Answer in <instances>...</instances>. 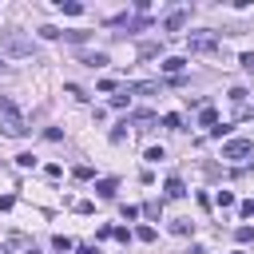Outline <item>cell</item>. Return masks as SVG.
<instances>
[{"label":"cell","instance_id":"cell-1","mask_svg":"<svg viewBox=\"0 0 254 254\" xmlns=\"http://www.w3.org/2000/svg\"><path fill=\"white\" fill-rule=\"evenodd\" d=\"M250 151H254V143H250V139H230V143H222V159H230V163L246 159Z\"/></svg>","mask_w":254,"mask_h":254},{"label":"cell","instance_id":"cell-2","mask_svg":"<svg viewBox=\"0 0 254 254\" xmlns=\"http://www.w3.org/2000/svg\"><path fill=\"white\" fill-rule=\"evenodd\" d=\"M0 52L4 56H28L32 40H24V36H0Z\"/></svg>","mask_w":254,"mask_h":254},{"label":"cell","instance_id":"cell-3","mask_svg":"<svg viewBox=\"0 0 254 254\" xmlns=\"http://www.w3.org/2000/svg\"><path fill=\"white\" fill-rule=\"evenodd\" d=\"M0 250H8V254H32V250H36V242H32L28 234H8V238L0 242Z\"/></svg>","mask_w":254,"mask_h":254},{"label":"cell","instance_id":"cell-4","mask_svg":"<svg viewBox=\"0 0 254 254\" xmlns=\"http://www.w3.org/2000/svg\"><path fill=\"white\" fill-rule=\"evenodd\" d=\"M190 52H214V36H187Z\"/></svg>","mask_w":254,"mask_h":254},{"label":"cell","instance_id":"cell-5","mask_svg":"<svg viewBox=\"0 0 254 254\" xmlns=\"http://www.w3.org/2000/svg\"><path fill=\"white\" fill-rule=\"evenodd\" d=\"M163 190H167V198H183V194H187V187H183V179H179V175H171Z\"/></svg>","mask_w":254,"mask_h":254},{"label":"cell","instance_id":"cell-6","mask_svg":"<svg viewBox=\"0 0 254 254\" xmlns=\"http://www.w3.org/2000/svg\"><path fill=\"white\" fill-rule=\"evenodd\" d=\"M198 127H210V131H214V127H218V111H214V107H202V111H198Z\"/></svg>","mask_w":254,"mask_h":254},{"label":"cell","instance_id":"cell-7","mask_svg":"<svg viewBox=\"0 0 254 254\" xmlns=\"http://www.w3.org/2000/svg\"><path fill=\"white\" fill-rule=\"evenodd\" d=\"M183 24H187V8H179V12H171V16H167V32H179Z\"/></svg>","mask_w":254,"mask_h":254},{"label":"cell","instance_id":"cell-8","mask_svg":"<svg viewBox=\"0 0 254 254\" xmlns=\"http://www.w3.org/2000/svg\"><path fill=\"white\" fill-rule=\"evenodd\" d=\"M115 187H119L115 179H99V183H95V194H99V198H111V194H115Z\"/></svg>","mask_w":254,"mask_h":254},{"label":"cell","instance_id":"cell-9","mask_svg":"<svg viewBox=\"0 0 254 254\" xmlns=\"http://www.w3.org/2000/svg\"><path fill=\"white\" fill-rule=\"evenodd\" d=\"M183 67H187V60H179V56H167V60H163V71H171V75L183 71Z\"/></svg>","mask_w":254,"mask_h":254},{"label":"cell","instance_id":"cell-10","mask_svg":"<svg viewBox=\"0 0 254 254\" xmlns=\"http://www.w3.org/2000/svg\"><path fill=\"white\" fill-rule=\"evenodd\" d=\"M60 8H64L67 16H79V12H83V4H79V0H60Z\"/></svg>","mask_w":254,"mask_h":254},{"label":"cell","instance_id":"cell-11","mask_svg":"<svg viewBox=\"0 0 254 254\" xmlns=\"http://www.w3.org/2000/svg\"><path fill=\"white\" fill-rule=\"evenodd\" d=\"M83 64H87V67H103V64H107V52H95V56H83Z\"/></svg>","mask_w":254,"mask_h":254},{"label":"cell","instance_id":"cell-12","mask_svg":"<svg viewBox=\"0 0 254 254\" xmlns=\"http://www.w3.org/2000/svg\"><path fill=\"white\" fill-rule=\"evenodd\" d=\"M131 103V87H123L119 95H111V107H127Z\"/></svg>","mask_w":254,"mask_h":254},{"label":"cell","instance_id":"cell-13","mask_svg":"<svg viewBox=\"0 0 254 254\" xmlns=\"http://www.w3.org/2000/svg\"><path fill=\"white\" fill-rule=\"evenodd\" d=\"M111 238H115V242H123V246H127V242H131V230H127V226H111Z\"/></svg>","mask_w":254,"mask_h":254},{"label":"cell","instance_id":"cell-14","mask_svg":"<svg viewBox=\"0 0 254 254\" xmlns=\"http://www.w3.org/2000/svg\"><path fill=\"white\" fill-rule=\"evenodd\" d=\"M230 103H238V111H242V103H246V87H230Z\"/></svg>","mask_w":254,"mask_h":254},{"label":"cell","instance_id":"cell-15","mask_svg":"<svg viewBox=\"0 0 254 254\" xmlns=\"http://www.w3.org/2000/svg\"><path fill=\"white\" fill-rule=\"evenodd\" d=\"M163 127H171V131H179V127H183V115H175V111H171V115H163Z\"/></svg>","mask_w":254,"mask_h":254},{"label":"cell","instance_id":"cell-16","mask_svg":"<svg viewBox=\"0 0 254 254\" xmlns=\"http://www.w3.org/2000/svg\"><path fill=\"white\" fill-rule=\"evenodd\" d=\"M123 139H127V119H123V123H119V127H115V131H111V143H115V147H119V143H123Z\"/></svg>","mask_w":254,"mask_h":254},{"label":"cell","instance_id":"cell-17","mask_svg":"<svg viewBox=\"0 0 254 254\" xmlns=\"http://www.w3.org/2000/svg\"><path fill=\"white\" fill-rule=\"evenodd\" d=\"M214 202L226 210V206H234V194H230V190H218V194H214Z\"/></svg>","mask_w":254,"mask_h":254},{"label":"cell","instance_id":"cell-18","mask_svg":"<svg viewBox=\"0 0 254 254\" xmlns=\"http://www.w3.org/2000/svg\"><path fill=\"white\" fill-rule=\"evenodd\" d=\"M171 230H175V234H190V222H187V218H171Z\"/></svg>","mask_w":254,"mask_h":254},{"label":"cell","instance_id":"cell-19","mask_svg":"<svg viewBox=\"0 0 254 254\" xmlns=\"http://www.w3.org/2000/svg\"><path fill=\"white\" fill-rule=\"evenodd\" d=\"M135 238H139V242H155V226H139Z\"/></svg>","mask_w":254,"mask_h":254},{"label":"cell","instance_id":"cell-20","mask_svg":"<svg viewBox=\"0 0 254 254\" xmlns=\"http://www.w3.org/2000/svg\"><path fill=\"white\" fill-rule=\"evenodd\" d=\"M52 246H56L60 254H67V250H71V238H64V234H56V238H52Z\"/></svg>","mask_w":254,"mask_h":254},{"label":"cell","instance_id":"cell-21","mask_svg":"<svg viewBox=\"0 0 254 254\" xmlns=\"http://www.w3.org/2000/svg\"><path fill=\"white\" fill-rule=\"evenodd\" d=\"M159 159H167V151L163 147H147V163H159Z\"/></svg>","mask_w":254,"mask_h":254},{"label":"cell","instance_id":"cell-22","mask_svg":"<svg viewBox=\"0 0 254 254\" xmlns=\"http://www.w3.org/2000/svg\"><path fill=\"white\" fill-rule=\"evenodd\" d=\"M234 238H238V242H250V238H254V226H238Z\"/></svg>","mask_w":254,"mask_h":254},{"label":"cell","instance_id":"cell-23","mask_svg":"<svg viewBox=\"0 0 254 254\" xmlns=\"http://www.w3.org/2000/svg\"><path fill=\"white\" fill-rule=\"evenodd\" d=\"M44 139H48V143H60V139H64V131H60V127H48V131H44Z\"/></svg>","mask_w":254,"mask_h":254},{"label":"cell","instance_id":"cell-24","mask_svg":"<svg viewBox=\"0 0 254 254\" xmlns=\"http://www.w3.org/2000/svg\"><path fill=\"white\" fill-rule=\"evenodd\" d=\"M32 163H36V155H28V151H24V155H16V167H32Z\"/></svg>","mask_w":254,"mask_h":254},{"label":"cell","instance_id":"cell-25","mask_svg":"<svg viewBox=\"0 0 254 254\" xmlns=\"http://www.w3.org/2000/svg\"><path fill=\"white\" fill-rule=\"evenodd\" d=\"M71 175H75V179H91V175H95V171H91V167H87V163H83V167H75V171H71Z\"/></svg>","mask_w":254,"mask_h":254},{"label":"cell","instance_id":"cell-26","mask_svg":"<svg viewBox=\"0 0 254 254\" xmlns=\"http://www.w3.org/2000/svg\"><path fill=\"white\" fill-rule=\"evenodd\" d=\"M159 210H163L159 202H147V206H143V214H147V218H159Z\"/></svg>","mask_w":254,"mask_h":254},{"label":"cell","instance_id":"cell-27","mask_svg":"<svg viewBox=\"0 0 254 254\" xmlns=\"http://www.w3.org/2000/svg\"><path fill=\"white\" fill-rule=\"evenodd\" d=\"M238 210H242V218H254V198H246V202H242Z\"/></svg>","mask_w":254,"mask_h":254},{"label":"cell","instance_id":"cell-28","mask_svg":"<svg viewBox=\"0 0 254 254\" xmlns=\"http://www.w3.org/2000/svg\"><path fill=\"white\" fill-rule=\"evenodd\" d=\"M12 202H16V198H12V194H4V198H0V210H12Z\"/></svg>","mask_w":254,"mask_h":254},{"label":"cell","instance_id":"cell-29","mask_svg":"<svg viewBox=\"0 0 254 254\" xmlns=\"http://www.w3.org/2000/svg\"><path fill=\"white\" fill-rule=\"evenodd\" d=\"M242 67H250V71H254V56H250V52L242 56Z\"/></svg>","mask_w":254,"mask_h":254},{"label":"cell","instance_id":"cell-30","mask_svg":"<svg viewBox=\"0 0 254 254\" xmlns=\"http://www.w3.org/2000/svg\"><path fill=\"white\" fill-rule=\"evenodd\" d=\"M79 254H99V250L95 246H79Z\"/></svg>","mask_w":254,"mask_h":254},{"label":"cell","instance_id":"cell-31","mask_svg":"<svg viewBox=\"0 0 254 254\" xmlns=\"http://www.w3.org/2000/svg\"><path fill=\"white\" fill-rule=\"evenodd\" d=\"M32 254H40V250H32Z\"/></svg>","mask_w":254,"mask_h":254},{"label":"cell","instance_id":"cell-32","mask_svg":"<svg viewBox=\"0 0 254 254\" xmlns=\"http://www.w3.org/2000/svg\"><path fill=\"white\" fill-rule=\"evenodd\" d=\"M238 254H242V250H238Z\"/></svg>","mask_w":254,"mask_h":254}]
</instances>
